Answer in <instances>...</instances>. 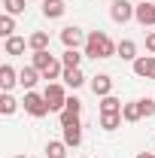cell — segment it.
<instances>
[{"instance_id": "1", "label": "cell", "mask_w": 155, "mask_h": 158, "mask_svg": "<svg viewBox=\"0 0 155 158\" xmlns=\"http://www.w3.org/2000/svg\"><path fill=\"white\" fill-rule=\"evenodd\" d=\"M82 49H85V55H88V58H94V61H97V58H113L119 46H116L110 37H107L103 31H91Z\"/></svg>"}, {"instance_id": "2", "label": "cell", "mask_w": 155, "mask_h": 158, "mask_svg": "<svg viewBox=\"0 0 155 158\" xmlns=\"http://www.w3.org/2000/svg\"><path fill=\"white\" fill-rule=\"evenodd\" d=\"M31 64H34L40 73H43V79H49V82L61 79V73H64V64L52 58L49 49H46V52H34V55H31Z\"/></svg>"}, {"instance_id": "3", "label": "cell", "mask_w": 155, "mask_h": 158, "mask_svg": "<svg viewBox=\"0 0 155 158\" xmlns=\"http://www.w3.org/2000/svg\"><path fill=\"white\" fill-rule=\"evenodd\" d=\"M43 98L49 103V110L52 113H61L64 106H67V91H64V85L61 82H49L46 85V91H43Z\"/></svg>"}, {"instance_id": "4", "label": "cell", "mask_w": 155, "mask_h": 158, "mask_svg": "<svg viewBox=\"0 0 155 158\" xmlns=\"http://www.w3.org/2000/svg\"><path fill=\"white\" fill-rule=\"evenodd\" d=\"M21 106H24V113H27V116H34V118H43V116H49V113H52V110H49V103H46V98L37 94V91H27L24 100H21Z\"/></svg>"}, {"instance_id": "5", "label": "cell", "mask_w": 155, "mask_h": 158, "mask_svg": "<svg viewBox=\"0 0 155 158\" xmlns=\"http://www.w3.org/2000/svg\"><path fill=\"white\" fill-rule=\"evenodd\" d=\"M110 19L116 21V24L131 21V19H134V6H131L128 0H113V6H110Z\"/></svg>"}, {"instance_id": "6", "label": "cell", "mask_w": 155, "mask_h": 158, "mask_svg": "<svg viewBox=\"0 0 155 158\" xmlns=\"http://www.w3.org/2000/svg\"><path fill=\"white\" fill-rule=\"evenodd\" d=\"M85 34H82V27L76 24H70V27H64L61 31V43H64V49H79V46H85Z\"/></svg>"}, {"instance_id": "7", "label": "cell", "mask_w": 155, "mask_h": 158, "mask_svg": "<svg viewBox=\"0 0 155 158\" xmlns=\"http://www.w3.org/2000/svg\"><path fill=\"white\" fill-rule=\"evenodd\" d=\"M134 19L143 24V27H152L155 24V3H149V0H140L134 6Z\"/></svg>"}, {"instance_id": "8", "label": "cell", "mask_w": 155, "mask_h": 158, "mask_svg": "<svg viewBox=\"0 0 155 158\" xmlns=\"http://www.w3.org/2000/svg\"><path fill=\"white\" fill-rule=\"evenodd\" d=\"M134 76L140 79H155V55H143L134 61Z\"/></svg>"}, {"instance_id": "9", "label": "cell", "mask_w": 155, "mask_h": 158, "mask_svg": "<svg viewBox=\"0 0 155 158\" xmlns=\"http://www.w3.org/2000/svg\"><path fill=\"white\" fill-rule=\"evenodd\" d=\"M91 91H94L97 98H107V94H113V79L107 76V73H97V76H91Z\"/></svg>"}, {"instance_id": "10", "label": "cell", "mask_w": 155, "mask_h": 158, "mask_svg": "<svg viewBox=\"0 0 155 158\" xmlns=\"http://www.w3.org/2000/svg\"><path fill=\"white\" fill-rule=\"evenodd\" d=\"M64 143H67V146H73V149H76L79 143H82V122H70V125H64Z\"/></svg>"}, {"instance_id": "11", "label": "cell", "mask_w": 155, "mask_h": 158, "mask_svg": "<svg viewBox=\"0 0 155 158\" xmlns=\"http://www.w3.org/2000/svg\"><path fill=\"white\" fill-rule=\"evenodd\" d=\"M67 12V3L64 0H43V15L46 19H61Z\"/></svg>"}, {"instance_id": "12", "label": "cell", "mask_w": 155, "mask_h": 158, "mask_svg": "<svg viewBox=\"0 0 155 158\" xmlns=\"http://www.w3.org/2000/svg\"><path fill=\"white\" fill-rule=\"evenodd\" d=\"M116 55L122 61H131V64H134V61L140 58V55H137V43H134V40H122L119 49H116Z\"/></svg>"}, {"instance_id": "13", "label": "cell", "mask_w": 155, "mask_h": 158, "mask_svg": "<svg viewBox=\"0 0 155 158\" xmlns=\"http://www.w3.org/2000/svg\"><path fill=\"white\" fill-rule=\"evenodd\" d=\"M15 82H19V73H15L9 64H3V67H0V88H3V91H12Z\"/></svg>"}, {"instance_id": "14", "label": "cell", "mask_w": 155, "mask_h": 158, "mask_svg": "<svg viewBox=\"0 0 155 158\" xmlns=\"http://www.w3.org/2000/svg\"><path fill=\"white\" fill-rule=\"evenodd\" d=\"M40 76H43V73H40L37 67H34V64H27V67H24V70L19 73V82L24 85V88H27V91H31V88L37 85V79H40Z\"/></svg>"}, {"instance_id": "15", "label": "cell", "mask_w": 155, "mask_h": 158, "mask_svg": "<svg viewBox=\"0 0 155 158\" xmlns=\"http://www.w3.org/2000/svg\"><path fill=\"white\" fill-rule=\"evenodd\" d=\"M122 118H125V122H131V125H134V122H140V118H143V106H140V100L125 103V106H122Z\"/></svg>"}, {"instance_id": "16", "label": "cell", "mask_w": 155, "mask_h": 158, "mask_svg": "<svg viewBox=\"0 0 155 158\" xmlns=\"http://www.w3.org/2000/svg\"><path fill=\"white\" fill-rule=\"evenodd\" d=\"M61 79H64V85H70V88H79V85L85 82V76H82V70H79V67H64Z\"/></svg>"}, {"instance_id": "17", "label": "cell", "mask_w": 155, "mask_h": 158, "mask_svg": "<svg viewBox=\"0 0 155 158\" xmlns=\"http://www.w3.org/2000/svg\"><path fill=\"white\" fill-rule=\"evenodd\" d=\"M67 143L64 140H49L46 143V158H67Z\"/></svg>"}, {"instance_id": "18", "label": "cell", "mask_w": 155, "mask_h": 158, "mask_svg": "<svg viewBox=\"0 0 155 158\" xmlns=\"http://www.w3.org/2000/svg\"><path fill=\"white\" fill-rule=\"evenodd\" d=\"M49 43H52V40H49L46 31H37V34H31V40H27V46H31L34 52H46V49H49Z\"/></svg>"}, {"instance_id": "19", "label": "cell", "mask_w": 155, "mask_h": 158, "mask_svg": "<svg viewBox=\"0 0 155 158\" xmlns=\"http://www.w3.org/2000/svg\"><path fill=\"white\" fill-rule=\"evenodd\" d=\"M122 122H125L122 113H100V128H103V131H116Z\"/></svg>"}, {"instance_id": "20", "label": "cell", "mask_w": 155, "mask_h": 158, "mask_svg": "<svg viewBox=\"0 0 155 158\" xmlns=\"http://www.w3.org/2000/svg\"><path fill=\"white\" fill-rule=\"evenodd\" d=\"M0 37H15V15H0Z\"/></svg>"}, {"instance_id": "21", "label": "cell", "mask_w": 155, "mask_h": 158, "mask_svg": "<svg viewBox=\"0 0 155 158\" xmlns=\"http://www.w3.org/2000/svg\"><path fill=\"white\" fill-rule=\"evenodd\" d=\"M3 52H6V55H21V52H24V37H9L3 43Z\"/></svg>"}, {"instance_id": "22", "label": "cell", "mask_w": 155, "mask_h": 158, "mask_svg": "<svg viewBox=\"0 0 155 158\" xmlns=\"http://www.w3.org/2000/svg\"><path fill=\"white\" fill-rule=\"evenodd\" d=\"M122 100L113 98V94H107V98H100V113H122Z\"/></svg>"}, {"instance_id": "23", "label": "cell", "mask_w": 155, "mask_h": 158, "mask_svg": "<svg viewBox=\"0 0 155 158\" xmlns=\"http://www.w3.org/2000/svg\"><path fill=\"white\" fill-rule=\"evenodd\" d=\"M15 110H19V100L12 98L9 91H3V98H0V113H3V116H12Z\"/></svg>"}, {"instance_id": "24", "label": "cell", "mask_w": 155, "mask_h": 158, "mask_svg": "<svg viewBox=\"0 0 155 158\" xmlns=\"http://www.w3.org/2000/svg\"><path fill=\"white\" fill-rule=\"evenodd\" d=\"M61 64H64V67H79V64H82V55H79L76 49H67V52L61 55Z\"/></svg>"}, {"instance_id": "25", "label": "cell", "mask_w": 155, "mask_h": 158, "mask_svg": "<svg viewBox=\"0 0 155 158\" xmlns=\"http://www.w3.org/2000/svg\"><path fill=\"white\" fill-rule=\"evenodd\" d=\"M3 9H6V15H21L24 12V0H3Z\"/></svg>"}, {"instance_id": "26", "label": "cell", "mask_w": 155, "mask_h": 158, "mask_svg": "<svg viewBox=\"0 0 155 158\" xmlns=\"http://www.w3.org/2000/svg\"><path fill=\"white\" fill-rule=\"evenodd\" d=\"M64 110L73 113V116H79V113H82V100L79 98H67V106H64Z\"/></svg>"}, {"instance_id": "27", "label": "cell", "mask_w": 155, "mask_h": 158, "mask_svg": "<svg viewBox=\"0 0 155 158\" xmlns=\"http://www.w3.org/2000/svg\"><path fill=\"white\" fill-rule=\"evenodd\" d=\"M140 106H143V118L155 116V100L152 98H143V100H140Z\"/></svg>"}, {"instance_id": "28", "label": "cell", "mask_w": 155, "mask_h": 158, "mask_svg": "<svg viewBox=\"0 0 155 158\" xmlns=\"http://www.w3.org/2000/svg\"><path fill=\"white\" fill-rule=\"evenodd\" d=\"M146 49L155 55V34H146Z\"/></svg>"}, {"instance_id": "29", "label": "cell", "mask_w": 155, "mask_h": 158, "mask_svg": "<svg viewBox=\"0 0 155 158\" xmlns=\"http://www.w3.org/2000/svg\"><path fill=\"white\" fill-rule=\"evenodd\" d=\"M137 158H155V152H140Z\"/></svg>"}, {"instance_id": "30", "label": "cell", "mask_w": 155, "mask_h": 158, "mask_svg": "<svg viewBox=\"0 0 155 158\" xmlns=\"http://www.w3.org/2000/svg\"><path fill=\"white\" fill-rule=\"evenodd\" d=\"M15 158H27V155H15Z\"/></svg>"}]
</instances>
